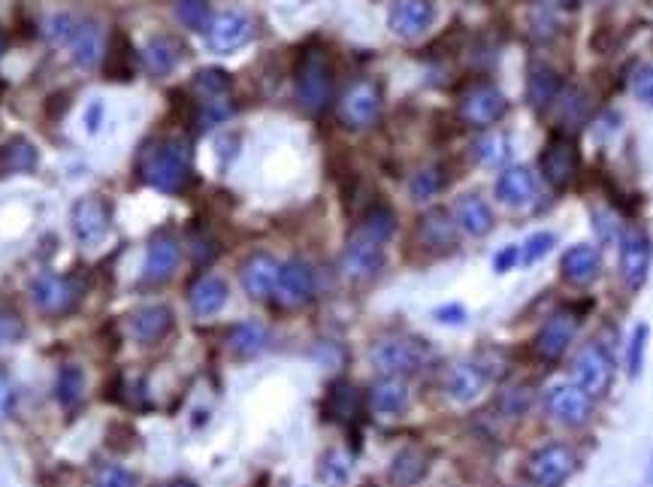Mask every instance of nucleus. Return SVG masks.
Listing matches in <instances>:
<instances>
[{
	"instance_id": "nucleus-1",
	"label": "nucleus",
	"mask_w": 653,
	"mask_h": 487,
	"mask_svg": "<svg viewBox=\"0 0 653 487\" xmlns=\"http://www.w3.org/2000/svg\"><path fill=\"white\" fill-rule=\"evenodd\" d=\"M140 173L143 179L164 194H179L188 185L191 176V161H188V149L179 140H167L158 146H149L143 152L140 161Z\"/></svg>"
},
{
	"instance_id": "nucleus-2",
	"label": "nucleus",
	"mask_w": 653,
	"mask_h": 487,
	"mask_svg": "<svg viewBox=\"0 0 653 487\" xmlns=\"http://www.w3.org/2000/svg\"><path fill=\"white\" fill-rule=\"evenodd\" d=\"M330 94H333L330 64H327L324 52L312 49L300 58V67H297V103L303 112L318 115L327 109Z\"/></svg>"
},
{
	"instance_id": "nucleus-3",
	"label": "nucleus",
	"mask_w": 653,
	"mask_h": 487,
	"mask_svg": "<svg viewBox=\"0 0 653 487\" xmlns=\"http://www.w3.org/2000/svg\"><path fill=\"white\" fill-rule=\"evenodd\" d=\"M369 360L381 376H409L424 367L427 348L418 339H381L372 345Z\"/></svg>"
},
{
	"instance_id": "nucleus-4",
	"label": "nucleus",
	"mask_w": 653,
	"mask_h": 487,
	"mask_svg": "<svg viewBox=\"0 0 653 487\" xmlns=\"http://www.w3.org/2000/svg\"><path fill=\"white\" fill-rule=\"evenodd\" d=\"M611 379H614V360L611 354L599 345V342H590L581 348V354L575 357L572 363V382L590 394V397H602L608 388H611Z\"/></svg>"
},
{
	"instance_id": "nucleus-5",
	"label": "nucleus",
	"mask_w": 653,
	"mask_h": 487,
	"mask_svg": "<svg viewBox=\"0 0 653 487\" xmlns=\"http://www.w3.org/2000/svg\"><path fill=\"white\" fill-rule=\"evenodd\" d=\"M545 412L551 415V421H557L563 427H581L593 415V397L584 394L575 382L572 385H554L545 394Z\"/></svg>"
},
{
	"instance_id": "nucleus-6",
	"label": "nucleus",
	"mask_w": 653,
	"mask_h": 487,
	"mask_svg": "<svg viewBox=\"0 0 653 487\" xmlns=\"http://www.w3.org/2000/svg\"><path fill=\"white\" fill-rule=\"evenodd\" d=\"M578 460L572 454L569 445H560V442H551L545 448H539L530 463H527V475L539 484V487H557L563 484L572 472H575Z\"/></svg>"
},
{
	"instance_id": "nucleus-7",
	"label": "nucleus",
	"mask_w": 653,
	"mask_h": 487,
	"mask_svg": "<svg viewBox=\"0 0 653 487\" xmlns=\"http://www.w3.org/2000/svg\"><path fill=\"white\" fill-rule=\"evenodd\" d=\"M378 112H381V91L369 79L354 82L342 94V100H339V118L345 121L348 128H369V125H375Z\"/></svg>"
},
{
	"instance_id": "nucleus-8",
	"label": "nucleus",
	"mask_w": 653,
	"mask_h": 487,
	"mask_svg": "<svg viewBox=\"0 0 653 487\" xmlns=\"http://www.w3.org/2000/svg\"><path fill=\"white\" fill-rule=\"evenodd\" d=\"M505 109H508V100L493 85H472L463 94V100H460V115H463L466 125H472V128H490V125H496V121L505 115Z\"/></svg>"
},
{
	"instance_id": "nucleus-9",
	"label": "nucleus",
	"mask_w": 653,
	"mask_h": 487,
	"mask_svg": "<svg viewBox=\"0 0 653 487\" xmlns=\"http://www.w3.org/2000/svg\"><path fill=\"white\" fill-rule=\"evenodd\" d=\"M384 270V249L366 236H354L342 252V273L351 282H369Z\"/></svg>"
},
{
	"instance_id": "nucleus-10",
	"label": "nucleus",
	"mask_w": 653,
	"mask_h": 487,
	"mask_svg": "<svg viewBox=\"0 0 653 487\" xmlns=\"http://www.w3.org/2000/svg\"><path fill=\"white\" fill-rule=\"evenodd\" d=\"M650 239L641 230H626L620 239V276L626 282V288H641L650 270Z\"/></svg>"
},
{
	"instance_id": "nucleus-11",
	"label": "nucleus",
	"mask_w": 653,
	"mask_h": 487,
	"mask_svg": "<svg viewBox=\"0 0 653 487\" xmlns=\"http://www.w3.org/2000/svg\"><path fill=\"white\" fill-rule=\"evenodd\" d=\"M254 34V25L242 13H221L206 28V46L218 55H227L239 46H245Z\"/></svg>"
},
{
	"instance_id": "nucleus-12",
	"label": "nucleus",
	"mask_w": 653,
	"mask_h": 487,
	"mask_svg": "<svg viewBox=\"0 0 653 487\" xmlns=\"http://www.w3.org/2000/svg\"><path fill=\"white\" fill-rule=\"evenodd\" d=\"M31 297H34L37 309H43L49 315H64L79 300L76 285L70 279H64V276H55V273H40L31 282Z\"/></svg>"
},
{
	"instance_id": "nucleus-13",
	"label": "nucleus",
	"mask_w": 653,
	"mask_h": 487,
	"mask_svg": "<svg viewBox=\"0 0 653 487\" xmlns=\"http://www.w3.org/2000/svg\"><path fill=\"white\" fill-rule=\"evenodd\" d=\"M279 273H282V264L273 258V255H264L257 252L245 261L242 267V288L251 300H267L276 294V285H279Z\"/></svg>"
},
{
	"instance_id": "nucleus-14",
	"label": "nucleus",
	"mask_w": 653,
	"mask_h": 487,
	"mask_svg": "<svg viewBox=\"0 0 653 487\" xmlns=\"http://www.w3.org/2000/svg\"><path fill=\"white\" fill-rule=\"evenodd\" d=\"M575 330H578L575 315H569V312L551 315L545 321V327L539 330V336H536V354L542 360H560L569 351V345L575 339Z\"/></svg>"
},
{
	"instance_id": "nucleus-15",
	"label": "nucleus",
	"mask_w": 653,
	"mask_h": 487,
	"mask_svg": "<svg viewBox=\"0 0 653 487\" xmlns=\"http://www.w3.org/2000/svg\"><path fill=\"white\" fill-rule=\"evenodd\" d=\"M109 221H112L109 206L100 197H82L73 206V230L85 246H94V242H100L109 233Z\"/></svg>"
},
{
	"instance_id": "nucleus-16",
	"label": "nucleus",
	"mask_w": 653,
	"mask_h": 487,
	"mask_svg": "<svg viewBox=\"0 0 653 487\" xmlns=\"http://www.w3.org/2000/svg\"><path fill=\"white\" fill-rule=\"evenodd\" d=\"M276 294L285 306H303L315 294V273L306 261H288L279 273Z\"/></svg>"
},
{
	"instance_id": "nucleus-17",
	"label": "nucleus",
	"mask_w": 653,
	"mask_h": 487,
	"mask_svg": "<svg viewBox=\"0 0 653 487\" xmlns=\"http://www.w3.org/2000/svg\"><path fill=\"white\" fill-rule=\"evenodd\" d=\"M433 25V4L430 0H397L390 10V31L397 37H421Z\"/></svg>"
},
{
	"instance_id": "nucleus-18",
	"label": "nucleus",
	"mask_w": 653,
	"mask_h": 487,
	"mask_svg": "<svg viewBox=\"0 0 653 487\" xmlns=\"http://www.w3.org/2000/svg\"><path fill=\"white\" fill-rule=\"evenodd\" d=\"M602 273V261H599V252L587 242H578V246L566 249L563 252V279L584 288L590 282H596Z\"/></svg>"
},
{
	"instance_id": "nucleus-19",
	"label": "nucleus",
	"mask_w": 653,
	"mask_h": 487,
	"mask_svg": "<svg viewBox=\"0 0 653 487\" xmlns=\"http://www.w3.org/2000/svg\"><path fill=\"white\" fill-rule=\"evenodd\" d=\"M575 170H578V155H575L572 143H566V140L548 143V149L542 152V176L554 188H563V185L572 182Z\"/></svg>"
},
{
	"instance_id": "nucleus-20",
	"label": "nucleus",
	"mask_w": 653,
	"mask_h": 487,
	"mask_svg": "<svg viewBox=\"0 0 653 487\" xmlns=\"http://www.w3.org/2000/svg\"><path fill=\"white\" fill-rule=\"evenodd\" d=\"M536 194V176L530 167H508L496 179V197L505 206H527Z\"/></svg>"
},
{
	"instance_id": "nucleus-21",
	"label": "nucleus",
	"mask_w": 653,
	"mask_h": 487,
	"mask_svg": "<svg viewBox=\"0 0 653 487\" xmlns=\"http://www.w3.org/2000/svg\"><path fill=\"white\" fill-rule=\"evenodd\" d=\"M487 382H490V376L478 367V363H457V367L448 373L445 391L457 403H472V400L481 397Z\"/></svg>"
},
{
	"instance_id": "nucleus-22",
	"label": "nucleus",
	"mask_w": 653,
	"mask_h": 487,
	"mask_svg": "<svg viewBox=\"0 0 653 487\" xmlns=\"http://www.w3.org/2000/svg\"><path fill=\"white\" fill-rule=\"evenodd\" d=\"M369 403L378 415H400L409 406V385L400 376H384L372 385Z\"/></svg>"
},
{
	"instance_id": "nucleus-23",
	"label": "nucleus",
	"mask_w": 653,
	"mask_h": 487,
	"mask_svg": "<svg viewBox=\"0 0 653 487\" xmlns=\"http://www.w3.org/2000/svg\"><path fill=\"white\" fill-rule=\"evenodd\" d=\"M454 221H457V227H460L463 233H469V236H484V233H490V227H493V212H490V206H487L478 194H466V197H460L457 206H454Z\"/></svg>"
},
{
	"instance_id": "nucleus-24",
	"label": "nucleus",
	"mask_w": 653,
	"mask_h": 487,
	"mask_svg": "<svg viewBox=\"0 0 653 487\" xmlns=\"http://www.w3.org/2000/svg\"><path fill=\"white\" fill-rule=\"evenodd\" d=\"M179 267V246L170 236L152 239L149 255H146V279L149 282H167Z\"/></svg>"
},
{
	"instance_id": "nucleus-25",
	"label": "nucleus",
	"mask_w": 653,
	"mask_h": 487,
	"mask_svg": "<svg viewBox=\"0 0 653 487\" xmlns=\"http://www.w3.org/2000/svg\"><path fill=\"white\" fill-rule=\"evenodd\" d=\"M227 282L218 279V276H203L191 285V309L200 315V318H209L215 312L224 309L227 303Z\"/></svg>"
},
{
	"instance_id": "nucleus-26",
	"label": "nucleus",
	"mask_w": 653,
	"mask_h": 487,
	"mask_svg": "<svg viewBox=\"0 0 653 487\" xmlns=\"http://www.w3.org/2000/svg\"><path fill=\"white\" fill-rule=\"evenodd\" d=\"M173 327V312L167 306H143L140 312L130 315V333L140 342H155Z\"/></svg>"
},
{
	"instance_id": "nucleus-27",
	"label": "nucleus",
	"mask_w": 653,
	"mask_h": 487,
	"mask_svg": "<svg viewBox=\"0 0 653 487\" xmlns=\"http://www.w3.org/2000/svg\"><path fill=\"white\" fill-rule=\"evenodd\" d=\"M421 239L430 249H448L457 239V221L445 209H433L421 218Z\"/></svg>"
},
{
	"instance_id": "nucleus-28",
	"label": "nucleus",
	"mask_w": 653,
	"mask_h": 487,
	"mask_svg": "<svg viewBox=\"0 0 653 487\" xmlns=\"http://www.w3.org/2000/svg\"><path fill=\"white\" fill-rule=\"evenodd\" d=\"M70 52H73V61L79 67H94L100 58H103V34L97 25H76L73 37H70Z\"/></svg>"
},
{
	"instance_id": "nucleus-29",
	"label": "nucleus",
	"mask_w": 653,
	"mask_h": 487,
	"mask_svg": "<svg viewBox=\"0 0 653 487\" xmlns=\"http://www.w3.org/2000/svg\"><path fill=\"white\" fill-rule=\"evenodd\" d=\"M390 481L394 484H400V487H412V484H418L424 475H427V457H424V451H418V448H406V451H400L397 457H394V463H390Z\"/></svg>"
},
{
	"instance_id": "nucleus-30",
	"label": "nucleus",
	"mask_w": 653,
	"mask_h": 487,
	"mask_svg": "<svg viewBox=\"0 0 653 487\" xmlns=\"http://www.w3.org/2000/svg\"><path fill=\"white\" fill-rule=\"evenodd\" d=\"M143 58H146V67L155 73V76H164L170 73L179 58H182V46L173 40V37H152L143 49Z\"/></svg>"
},
{
	"instance_id": "nucleus-31",
	"label": "nucleus",
	"mask_w": 653,
	"mask_h": 487,
	"mask_svg": "<svg viewBox=\"0 0 653 487\" xmlns=\"http://www.w3.org/2000/svg\"><path fill=\"white\" fill-rule=\"evenodd\" d=\"M560 76L554 73V70H548V67H539V70H533V76H530V85H527V97H530V106L536 109V112H545L551 103H557L560 100Z\"/></svg>"
},
{
	"instance_id": "nucleus-32",
	"label": "nucleus",
	"mask_w": 653,
	"mask_h": 487,
	"mask_svg": "<svg viewBox=\"0 0 653 487\" xmlns=\"http://www.w3.org/2000/svg\"><path fill=\"white\" fill-rule=\"evenodd\" d=\"M230 348L239 357H254L267 348V327L260 321H242L230 330Z\"/></svg>"
},
{
	"instance_id": "nucleus-33",
	"label": "nucleus",
	"mask_w": 653,
	"mask_h": 487,
	"mask_svg": "<svg viewBox=\"0 0 653 487\" xmlns=\"http://www.w3.org/2000/svg\"><path fill=\"white\" fill-rule=\"evenodd\" d=\"M34 164H37V149L28 140H10L0 146V176L34 170Z\"/></svg>"
},
{
	"instance_id": "nucleus-34",
	"label": "nucleus",
	"mask_w": 653,
	"mask_h": 487,
	"mask_svg": "<svg viewBox=\"0 0 653 487\" xmlns=\"http://www.w3.org/2000/svg\"><path fill=\"white\" fill-rule=\"evenodd\" d=\"M394 233H397V218H394V212H390L387 206H372L363 215V221H360V236L378 242V246H384V242Z\"/></svg>"
},
{
	"instance_id": "nucleus-35",
	"label": "nucleus",
	"mask_w": 653,
	"mask_h": 487,
	"mask_svg": "<svg viewBox=\"0 0 653 487\" xmlns=\"http://www.w3.org/2000/svg\"><path fill=\"white\" fill-rule=\"evenodd\" d=\"M134 61H137L134 46L127 43L124 34H118L112 40V52H109V64H106L109 79H130V76H134Z\"/></svg>"
},
{
	"instance_id": "nucleus-36",
	"label": "nucleus",
	"mask_w": 653,
	"mask_h": 487,
	"mask_svg": "<svg viewBox=\"0 0 653 487\" xmlns=\"http://www.w3.org/2000/svg\"><path fill=\"white\" fill-rule=\"evenodd\" d=\"M82 397H85V373L70 363V367H64L58 373V400L64 409H76L82 403Z\"/></svg>"
},
{
	"instance_id": "nucleus-37",
	"label": "nucleus",
	"mask_w": 653,
	"mask_h": 487,
	"mask_svg": "<svg viewBox=\"0 0 653 487\" xmlns=\"http://www.w3.org/2000/svg\"><path fill=\"white\" fill-rule=\"evenodd\" d=\"M475 158L484 164V167H499L505 158H508V137L505 134H496V131H487V137H481L475 143Z\"/></svg>"
},
{
	"instance_id": "nucleus-38",
	"label": "nucleus",
	"mask_w": 653,
	"mask_h": 487,
	"mask_svg": "<svg viewBox=\"0 0 653 487\" xmlns=\"http://www.w3.org/2000/svg\"><path fill=\"white\" fill-rule=\"evenodd\" d=\"M194 88H197L200 100L227 97V94H230V79H227L224 70H200L197 79H194Z\"/></svg>"
},
{
	"instance_id": "nucleus-39",
	"label": "nucleus",
	"mask_w": 653,
	"mask_h": 487,
	"mask_svg": "<svg viewBox=\"0 0 653 487\" xmlns=\"http://www.w3.org/2000/svg\"><path fill=\"white\" fill-rule=\"evenodd\" d=\"M176 13H179V22L191 31H206L209 28V4L206 0H179L176 4Z\"/></svg>"
},
{
	"instance_id": "nucleus-40",
	"label": "nucleus",
	"mask_w": 653,
	"mask_h": 487,
	"mask_svg": "<svg viewBox=\"0 0 653 487\" xmlns=\"http://www.w3.org/2000/svg\"><path fill=\"white\" fill-rule=\"evenodd\" d=\"M439 188H442V173H439L436 167L418 170V173L412 176V182H409L412 200H430V197L439 194Z\"/></svg>"
},
{
	"instance_id": "nucleus-41",
	"label": "nucleus",
	"mask_w": 653,
	"mask_h": 487,
	"mask_svg": "<svg viewBox=\"0 0 653 487\" xmlns=\"http://www.w3.org/2000/svg\"><path fill=\"white\" fill-rule=\"evenodd\" d=\"M554 246H557V236L548 233V230H539V233H533V236L524 242V261H527V264H536V261H542L545 255H551Z\"/></svg>"
},
{
	"instance_id": "nucleus-42",
	"label": "nucleus",
	"mask_w": 653,
	"mask_h": 487,
	"mask_svg": "<svg viewBox=\"0 0 653 487\" xmlns=\"http://www.w3.org/2000/svg\"><path fill=\"white\" fill-rule=\"evenodd\" d=\"M94 487H137V478L130 475L124 466L109 463V466H100V472L94 478Z\"/></svg>"
},
{
	"instance_id": "nucleus-43",
	"label": "nucleus",
	"mask_w": 653,
	"mask_h": 487,
	"mask_svg": "<svg viewBox=\"0 0 653 487\" xmlns=\"http://www.w3.org/2000/svg\"><path fill=\"white\" fill-rule=\"evenodd\" d=\"M632 94H635L641 103H650V106H653V61L641 64V67L632 73Z\"/></svg>"
},
{
	"instance_id": "nucleus-44",
	"label": "nucleus",
	"mask_w": 653,
	"mask_h": 487,
	"mask_svg": "<svg viewBox=\"0 0 653 487\" xmlns=\"http://www.w3.org/2000/svg\"><path fill=\"white\" fill-rule=\"evenodd\" d=\"M348 460L339 454V451H330L327 457H324V463H321V475H324V481H330V484H342V481H348Z\"/></svg>"
},
{
	"instance_id": "nucleus-45",
	"label": "nucleus",
	"mask_w": 653,
	"mask_h": 487,
	"mask_svg": "<svg viewBox=\"0 0 653 487\" xmlns=\"http://www.w3.org/2000/svg\"><path fill=\"white\" fill-rule=\"evenodd\" d=\"M644 348H647V324H638L632 333V345H629V376L641 373V363H644Z\"/></svg>"
},
{
	"instance_id": "nucleus-46",
	"label": "nucleus",
	"mask_w": 653,
	"mask_h": 487,
	"mask_svg": "<svg viewBox=\"0 0 653 487\" xmlns=\"http://www.w3.org/2000/svg\"><path fill=\"white\" fill-rule=\"evenodd\" d=\"M22 318L13 312V309H0V345L7 342H16L22 336Z\"/></svg>"
},
{
	"instance_id": "nucleus-47",
	"label": "nucleus",
	"mask_w": 653,
	"mask_h": 487,
	"mask_svg": "<svg viewBox=\"0 0 653 487\" xmlns=\"http://www.w3.org/2000/svg\"><path fill=\"white\" fill-rule=\"evenodd\" d=\"M73 31H76V25H73L70 16H55V19L49 22V37L58 40V43H70Z\"/></svg>"
},
{
	"instance_id": "nucleus-48",
	"label": "nucleus",
	"mask_w": 653,
	"mask_h": 487,
	"mask_svg": "<svg viewBox=\"0 0 653 487\" xmlns=\"http://www.w3.org/2000/svg\"><path fill=\"white\" fill-rule=\"evenodd\" d=\"M517 261H520V249H517V246H508V249H502V252L496 255V264H493V267H496V273H508Z\"/></svg>"
},
{
	"instance_id": "nucleus-49",
	"label": "nucleus",
	"mask_w": 653,
	"mask_h": 487,
	"mask_svg": "<svg viewBox=\"0 0 653 487\" xmlns=\"http://www.w3.org/2000/svg\"><path fill=\"white\" fill-rule=\"evenodd\" d=\"M10 409H13V391L7 382H0V418H7Z\"/></svg>"
},
{
	"instance_id": "nucleus-50",
	"label": "nucleus",
	"mask_w": 653,
	"mask_h": 487,
	"mask_svg": "<svg viewBox=\"0 0 653 487\" xmlns=\"http://www.w3.org/2000/svg\"><path fill=\"white\" fill-rule=\"evenodd\" d=\"M542 4L557 7V10H572V7H575V0H542Z\"/></svg>"
},
{
	"instance_id": "nucleus-51",
	"label": "nucleus",
	"mask_w": 653,
	"mask_h": 487,
	"mask_svg": "<svg viewBox=\"0 0 653 487\" xmlns=\"http://www.w3.org/2000/svg\"><path fill=\"white\" fill-rule=\"evenodd\" d=\"M4 52H7V37H4V31H0V58H4Z\"/></svg>"
},
{
	"instance_id": "nucleus-52",
	"label": "nucleus",
	"mask_w": 653,
	"mask_h": 487,
	"mask_svg": "<svg viewBox=\"0 0 653 487\" xmlns=\"http://www.w3.org/2000/svg\"><path fill=\"white\" fill-rule=\"evenodd\" d=\"M167 487H197V484H191V481H170Z\"/></svg>"
}]
</instances>
